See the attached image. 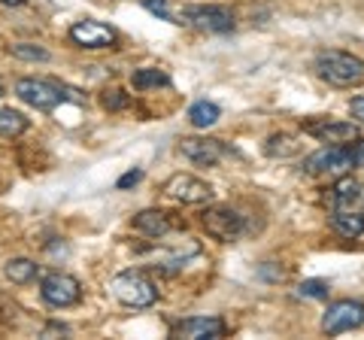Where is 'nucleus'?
Here are the masks:
<instances>
[{"mask_svg": "<svg viewBox=\"0 0 364 340\" xmlns=\"http://www.w3.org/2000/svg\"><path fill=\"white\" fill-rule=\"evenodd\" d=\"M4 274L9 282H16V286H28V282L40 277V265L31 262V258H9L4 265Z\"/></svg>", "mask_w": 364, "mask_h": 340, "instance_id": "nucleus-18", "label": "nucleus"}, {"mask_svg": "<svg viewBox=\"0 0 364 340\" xmlns=\"http://www.w3.org/2000/svg\"><path fill=\"white\" fill-rule=\"evenodd\" d=\"M70 40L82 49H112L116 46V31L104 21H95V18H85V21H76L70 28Z\"/></svg>", "mask_w": 364, "mask_h": 340, "instance_id": "nucleus-11", "label": "nucleus"}, {"mask_svg": "<svg viewBox=\"0 0 364 340\" xmlns=\"http://www.w3.org/2000/svg\"><path fill=\"white\" fill-rule=\"evenodd\" d=\"M264 152L270 158H291V155L301 152V143L294 137H289V134H273V137L267 140V146H264Z\"/></svg>", "mask_w": 364, "mask_h": 340, "instance_id": "nucleus-22", "label": "nucleus"}, {"mask_svg": "<svg viewBox=\"0 0 364 340\" xmlns=\"http://www.w3.org/2000/svg\"><path fill=\"white\" fill-rule=\"evenodd\" d=\"M222 119V110L213 104V100H198V104H191L188 107V122L195 124V128H200V131H207V128H213L215 122Z\"/></svg>", "mask_w": 364, "mask_h": 340, "instance_id": "nucleus-20", "label": "nucleus"}, {"mask_svg": "<svg viewBox=\"0 0 364 340\" xmlns=\"http://www.w3.org/2000/svg\"><path fill=\"white\" fill-rule=\"evenodd\" d=\"M328 201H331L334 210H352V203L361 201V183L352 176H337V183L331 186V191H328Z\"/></svg>", "mask_w": 364, "mask_h": 340, "instance_id": "nucleus-15", "label": "nucleus"}, {"mask_svg": "<svg viewBox=\"0 0 364 340\" xmlns=\"http://www.w3.org/2000/svg\"><path fill=\"white\" fill-rule=\"evenodd\" d=\"M104 107L107 110H124V107H131V97L124 95V92H119V88H109V92H104Z\"/></svg>", "mask_w": 364, "mask_h": 340, "instance_id": "nucleus-25", "label": "nucleus"}, {"mask_svg": "<svg viewBox=\"0 0 364 340\" xmlns=\"http://www.w3.org/2000/svg\"><path fill=\"white\" fill-rule=\"evenodd\" d=\"M313 70L334 88H355L364 83V61L343 49H322L313 61Z\"/></svg>", "mask_w": 364, "mask_h": 340, "instance_id": "nucleus-1", "label": "nucleus"}, {"mask_svg": "<svg viewBox=\"0 0 364 340\" xmlns=\"http://www.w3.org/2000/svg\"><path fill=\"white\" fill-rule=\"evenodd\" d=\"M331 228L346 237V240H358L364 234V213H352V210H334L331 213Z\"/></svg>", "mask_w": 364, "mask_h": 340, "instance_id": "nucleus-17", "label": "nucleus"}, {"mask_svg": "<svg viewBox=\"0 0 364 340\" xmlns=\"http://www.w3.org/2000/svg\"><path fill=\"white\" fill-rule=\"evenodd\" d=\"M25 131H28V119L21 116V112L0 107V137L13 140V137H18V134H25Z\"/></svg>", "mask_w": 364, "mask_h": 340, "instance_id": "nucleus-21", "label": "nucleus"}, {"mask_svg": "<svg viewBox=\"0 0 364 340\" xmlns=\"http://www.w3.org/2000/svg\"><path fill=\"white\" fill-rule=\"evenodd\" d=\"M361 325H364V304L352 301V298L328 304V310L322 316L325 334H343V331H352V328H361Z\"/></svg>", "mask_w": 364, "mask_h": 340, "instance_id": "nucleus-6", "label": "nucleus"}, {"mask_svg": "<svg viewBox=\"0 0 364 340\" xmlns=\"http://www.w3.org/2000/svg\"><path fill=\"white\" fill-rule=\"evenodd\" d=\"M0 4H4V6H25L28 0H0Z\"/></svg>", "mask_w": 364, "mask_h": 340, "instance_id": "nucleus-30", "label": "nucleus"}, {"mask_svg": "<svg viewBox=\"0 0 364 340\" xmlns=\"http://www.w3.org/2000/svg\"><path fill=\"white\" fill-rule=\"evenodd\" d=\"M164 195L179 203H210L213 201V186L191 174H176L164 183Z\"/></svg>", "mask_w": 364, "mask_h": 340, "instance_id": "nucleus-8", "label": "nucleus"}, {"mask_svg": "<svg viewBox=\"0 0 364 340\" xmlns=\"http://www.w3.org/2000/svg\"><path fill=\"white\" fill-rule=\"evenodd\" d=\"M109 292L112 298L124 307H134V310H143V307H152L158 301V289L155 282L143 274V270H122V274L109 282Z\"/></svg>", "mask_w": 364, "mask_h": 340, "instance_id": "nucleus-3", "label": "nucleus"}, {"mask_svg": "<svg viewBox=\"0 0 364 340\" xmlns=\"http://www.w3.org/2000/svg\"><path fill=\"white\" fill-rule=\"evenodd\" d=\"M134 228L140 231V234H146V237H164V234H170V216L164 210H143V213H136L134 216Z\"/></svg>", "mask_w": 364, "mask_h": 340, "instance_id": "nucleus-16", "label": "nucleus"}, {"mask_svg": "<svg viewBox=\"0 0 364 340\" xmlns=\"http://www.w3.org/2000/svg\"><path fill=\"white\" fill-rule=\"evenodd\" d=\"M140 179H143V170L140 167H134V170H128V174H124L122 179H119V188H131V186H136V183H140Z\"/></svg>", "mask_w": 364, "mask_h": 340, "instance_id": "nucleus-27", "label": "nucleus"}, {"mask_svg": "<svg viewBox=\"0 0 364 340\" xmlns=\"http://www.w3.org/2000/svg\"><path fill=\"white\" fill-rule=\"evenodd\" d=\"M349 112H352V119L364 124V95H361V97H352V100H349Z\"/></svg>", "mask_w": 364, "mask_h": 340, "instance_id": "nucleus-28", "label": "nucleus"}, {"mask_svg": "<svg viewBox=\"0 0 364 340\" xmlns=\"http://www.w3.org/2000/svg\"><path fill=\"white\" fill-rule=\"evenodd\" d=\"M304 134L322 140V143H337V146H346L358 137V124L355 122H340V119H310L301 124Z\"/></svg>", "mask_w": 364, "mask_h": 340, "instance_id": "nucleus-10", "label": "nucleus"}, {"mask_svg": "<svg viewBox=\"0 0 364 340\" xmlns=\"http://www.w3.org/2000/svg\"><path fill=\"white\" fill-rule=\"evenodd\" d=\"M355 167L352 164V152H349V143L346 146H325V149L313 152L310 158L304 161V170L306 174H331V176H343L349 170Z\"/></svg>", "mask_w": 364, "mask_h": 340, "instance_id": "nucleus-7", "label": "nucleus"}, {"mask_svg": "<svg viewBox=\"0 0 364 340\" xmlns=\"http://www.w3.org/2000/svg\"><path fill=\"white\" fill-rule=\"evenodd\" d=\"M143 6L149 9L152 16L161 18V21H170V25H182V28H191V6L173 4V0H143Z\"/></svg>", "mask_w": 364, "mask_h": 340, "instance_id": "nucleus-14", "label": "nucleus"}, {"mask_svg": "<svg viewBox=\"0 0 364 340\" xmlns=\"http://www.w3.org/2000/svg\"><path fill=\"white\" fill-rule=\"evenodd\" d=\"M328 292H331L328 280H304L301 286H298L301 298H328Z\"/></svg>", "mask_w": 364, "mask_h": 340, "instance_id": "nucleus-24", "label": "nucleus"}, {"mask_svg": "<svg viewBox=\"0 0 364 340\" xmlns=\"http://www.w3.org/2000/svg\"><path fill=\"white\" fill-rule=\"evenodd\" d=\"M0 97H4V83H0Z\"/></svg>", "mask_w": 364, "mask_h": 340, "instance_id": "nucleus-31", "label": "nucleus"}, {"mask_svg": "<svg viewBox=\"0 0 364 340\" xmlns=\"http://www.w3.org/2000/svg\"><path fill=\"white\" fill-rule=\"evenodd\" d=\"M361 201H364V186H361Z\"/></svg>", "mask_w": 364, "mask_h": 340, "instance_id": "nucleus-32", "label": "nucleus"}, {"mask_svg": "<svg viewBox=\"0 0 364 340\" xmlns=\"http://www.w3.org/2000/svg\"><path fill=\"white\" fill-rule=\"evenodd\" d=\"M191 28H198L203 33H228L234 28V13L219 4L191 6Z\"/></svg>", "mask_w": 364, "mask_h": 340, "instance_id": "nucleus-12", "label": "nucleus"}, {"mask_svg": "<svg viewBox=\"0 0 364 340\" xmlns=\"http://www.w3.org/2000/svg\"><path fill=\"white\" fill-rule=\"evenodd\" d=\"M179 155L191 164L213 167L228 155V146L222 140H213V137H182L179 140Z\"/></svg>", "mask_w": 364, "mask_h": 340, "instance_id": "nucleus-9", "label": "nucleus"}, {"mask_svg": "<svg viewBox=\"0 0 364 340\" xmlns=\"http://www.w3.org/2000/svg\"><path fill=\"white\" fill-rule=\"evenodd\" d=\"M40 294L49 307H73L82 301V286L70 274H46L40 282Z\"/></svg>", "mask_w": 364, "mask_h": 340, "instance_id": "nucleus-5", "label": "nucleus"}, {"mask_svg": "<svg viewBox=\"0 0 364 340\" xmlns=\"http://www.w3.org/2000/svg\"><path fill=\"white\" fill-rule=\"evenodd\" d=\"M9 55H13V58H21V61H49V52L43 46H33V43H13V46H9Z\"/></svg>", "mask_w": 364, "mask_h": 340, "instance_id": "nucleus-23", "label": "nucleus"}, {"mask_svg": "<svg viewBox=\"0 0 364 340\" xmlns=\"http://www.w3.org/2000/svg\"><path fill=\"white\" fill-rule=\"evenodd\" d=\"M131 85L136 92H149V88H167L170 85V76L161 67H140V70L131 73Z\"/></svg>", "mask_w": 364, "mask_h": 340, "instance_id": "nucleus-19", "label": "nucleus"}, {"mask_svg": "<svg viewBox=\"0 0 364 340\" xmlns=\"http://www.w3.org/2000/svg\"><path fill=\"white\" fill-rule=\"evenodd\" d=\"M16 95L25 100L28 107L40 110V112H52L55 107L67 104V100H76V104H85V97L70 85H61L55 79H18L16 83Z\"/></svg>", "mask_w": 364, "mask_h": 340, "instance_id": "nucleus-2", "label": "nucleus"}, {"mask_svg": "<svg viewBox=\"0 0 364 340\" xmlns=\"http://www.w3.org/2000/svg\"><path fill=\"white\" fill-rule=\"evenodd\" d=\"M200 222L207 228V234L222 243H231L246 234V219L234 207H207L200 213Z\"/></svg>", "mask_w": 364, "mask_h": 340, "instance_id": "nucleus-4", "label": "nucleus"}, {"mask_svg": "<svg viewBox=\"0 0 364 340\" xmlns=\"http://www.w3.org/2000/svg\"><path fill=\"white\" fill-rule=\"evenodd\" d=\"M173 334L176 337H186V340L222 337L225 334V319H222V316H188V319L176 322Z\"/></svg>", "mask_w": 364, "mask_h": 340, "instance_id": "nucleus-13", "label": "nucleus"}, {"mask_svg": "<svg viewBox=\"0 0 364 340\" xmlns=\"http://www.w3.org/2000/svg\"><path fill=\"white\" fill-rule=\"evenodd\" d=\"M49 334H67V325H58V322L49 325V328L43 331V337H49Z\"/></svg>", "mask_w": 364, "mask_h": 340, "instance_id": "nucleus-29", "label": "nucleus"}, {"mask_svg": "<svg viewBox=\"0 0 364 340\" xmlns=\"http://www.w3.org/2000/svg\"><path fill=\"white\" fill-rule=\"evenodd\" d=\"M349 152H352V164L364 167V137H355V143H349Z\"/></svg>", "mask_w": 364, "mask_h": 340, "instance_id": "nucleus-26", "label": "nucleus"}]
</instances>
